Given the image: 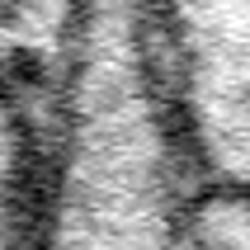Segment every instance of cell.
<instances>
[{
    "label": "cell",
    "mask_w": 250,
    "mask_h": 250,
    "mask_svg": "<svg viewBox=\"0 0 250 250\" xmlns=\"http://www.w3.org/2000/svg\"><path fill=\"white\" fill-rule=\"evenodd\" d=\"M90 0H0V76L71 81Z\"/></svg>",
    "instance_id": "6da1fadb"
},
{
    "label": "cell",
    "mask_w": 250,
    "mask_h": 250,
    "mask_svg": "<svg viewBox=\"0 0 250 250\" xmlns=\"http://www.w3.org/2000/svg\"><path fill=\"white\" fill-rule=\"evenodd\" d=\"M47 227V194L28 151V127L0 76V250H38Z\"/></svg>",
    "instance_id": "7a4b0ae2"
},
{
    "label": "cell",
    "mask_w": 250,
    "mask_h": 250,
    "mask_svg": "<svg viewBox=\"0 0 250 250\" xmlns=\"http://www.w3.org/2000/svg\"><path fill=\"white\" fill-rule=\"evenodd\" d=\"M175 250H250V184L203 194L175 222Z\"/></svg>",
    "instance_id": "3957f363"
}]
</instances>
